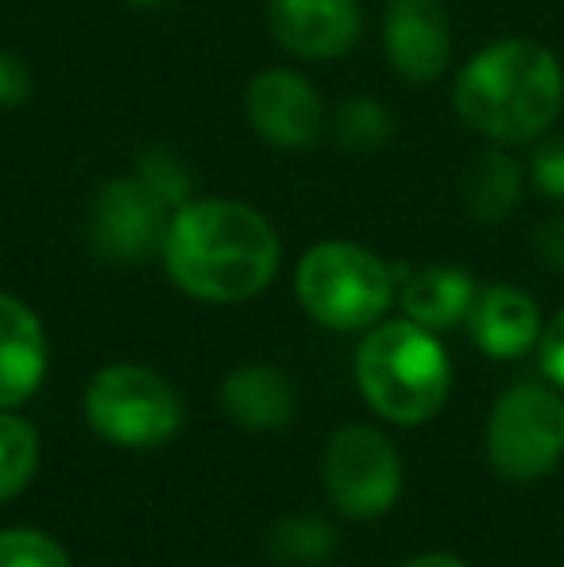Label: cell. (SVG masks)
Instances as JSON below:
<instances>
[{
    "label": "cell",
    "instance_id": "12",
    "mask_svg": "<svg viewBox=\"0 0 564 567\" xmlns=\"http://www.w3.org/2000/svg\"><path fill=\"white\" fill-rule=\"evenodd\" d=\"M468 329L480 351L491 359H519L526 355L534 343H542V309L519 286H488L475 293L472 313H468Z\"/></svg>",
    "mask_w": 564,
    "mask_h": 567
},
{
    "label": "cell",
    "instance_id": "8",
    "mask_svg": "<svg viewBox=\"0 0 564 567\" xmlns=\"http://www.w3.org/2000/svg\"><path fill=\"white\" fill-rule=\"evenodd\" d=\"M174 209L140 178H113L93 202V244L109 259L136 262L163 251Z\"/></svg>",
    "mask_w": 564,
    "mask_h": 567
},
{
    "label": "cell",
    "instance_id": "15",
    "mask_svg": "<svg viewBox=\"0 0 564 567\" xmlns=\"http://www.w3.org/2000/svg\"><path fill=\"white\" fill-rule=\"evenodd\" d=\"M475 301V282L457 267H425L402 286V309L410 321L441 332L468 321Z\"/></svg>",
    "mask_w": 564,
    "mask_h": 567
},
{
    "label": "cell",
    "instance_id": "16",
    "mask_svg": "<svg viewBox=\"0 0 564 567\" xmlns=\"http://www.w3.org/2000/svg\"><path fill=\"white\" fill-rule=\"evenodd\" d=\"M522 197V166L506 151H483L464 174V205L475 220L499 225Z\"/></svg>",
    "mask_w": 564,
    "mask_h": 567
},
{
    "label": "cell",
    "instance_id": "20",
    "mask_svg": "<svg viewBox=\"0 0 564 567\" xmlns=\"http://www.w3.org/2000/svg\"><path fill=\"white\" fill-rule=\"evenodd\" d=\"M271 548L283 560H317L332 548V529L314 517H290L275 529Z\"/></svg>",
    "mask_w": 564,
    "mask_h": 567
},
{
    "label": "cell",
    "instance_id": "19",
    "mask_svg": "<svg viewBox=\"0 0 564 567\" xmlns=\"http://www.w3.org/2000/svg\"><path fill=\"white\" fill-rule=\"evenodd\" d=\"M0 567H70L59 540L35 529L0 533Z\"/></svg>",
    "mask_w": 564,
    "mask_h": 567
},
{
    "label": "cell",
    "instance_id": "26",
    "mask_svg": "<svg viewBox=\"0 0 564 567\" xmlns=\"http://www.w3.org/2000/svg\"><path fill=\"white\" fill-rule=\"evenodd\" d=\"M399 567H468V564L457 560V556L429 553V556H414V560H407V564H399Z\"/></svg>",
    "mask_w": 564,
    "mask_h": 567
},
{
    "label": "cell",
    "instance_id": "23",
    "mask_svg": "<svg viewBox=\"0 0 564 567\" xmlns=\"http://www.w3.org/2000/svg\"><path fill=\"white\" fill-rule=\"evenodd\" d=\"M31 97V70L23 59L0 51V109H16Z\"/></svg>",
    "mask_w": 564,
    "mask_h": 567
},
{
    "label": "cell",
    "instance_id": "25",
    "mask_svg": "<svg viewBox=\"0 0 564 567\" xmlns=\"http://www.w3.org/2000/svg\"><path fill=\"white\" fill-rule=\"evenodd\" d=\"M534 247L537 255H542L545 262H553V267H564V217L550 220V225H542L534 231Z\"/></svg>",
    "mask_w": 564,
    "mask_h": 567
},
{
    "label": "cell",
    "instance_id": "14",
    "mask_svg": "<svg viewBox=\"0 0 564 567\" xmlns=\"http://www.w3.org/2000/svg\"><path fill=\"white\" fill-rule=\"evenodd\" d=\"M225 410L233 413L236 425L256 429H283L294 417V386L279 367H236L225 382Z\"/></svg>",
    "mask_w": 564,
    "mask_h": 567
},
{
    "label": "cell",
    "instance_id": "21",
    "mask_svg": "<svg viewBox=\"0 0 564 567\" xmlns=\"http://www.w3.org/2000/svg\"><path fill=\"white\" fill-rule=\"evenodd\" d=\"M140 178L147 182L151 189H155L158 197H163L171 209H182L189 197V174L182 171V163L174 155H166V151H147V155L140 158Z\"/></svg>",
    "mask_w": 564,
    "mask_h": 567
},
{
    "label": "cell",
    "instance_id": "13",
    "mask_svg": "<svg viewBox=\"0 0 564 567\" xmlns=\"http://www.w3.org/2000/svg\"><path fill=\"white\" fill-rule=\"evenodd\" d=\"M47 374V337L39 317L12 293H0V410L28 402Z\"/></svg>",
    "mask_w": 564,
    "mask_h": 567
},
{
    "label": "cell",
    "instance_id": "22",
    "mask_svg": "<svg viewBox=\"0 0 564 567\" xmlns=\"http://www.w3.org/2000/svg\"><path fill=\"white\" fill-rule=\"evenodd\" d=\"M530 178L553 202H564V135L545 140L530 158Z\"/></svg>",
    "mask_w": 564,
    "mask_h": 567
},
{
    "label": "cell",
    "instance_id": "6",
    "mask_svg": "<svg viewBox=\"0 0 564 567\" xmlns=\"http://www.w3.org/2000/svg\"><path fill=\"white\" fill-rule=\"evenodd\" d=\"M85 417L105 441L124 449H155L178 433L182 402L163 374L121 363L105 367L85 390Z\"/></svg>",
    "mask_w": 564,
    "mask_h": 567
},
{
    "label": "cell",
    "instance_id": "5",
    "mask_svg": "<svg viewBox=\"0 0 564 567\" xmlns=\"http://www.w3.org/2000/svg\"><path fill=\"white\" fill-rule=\"evenodd\" d=\"M491 467L506 483H534L564 455V398L545 382H519L495 402L488 421Z\"/></svg>",
    "mask_w": 564,
    "mask_h": 567
},
{
    "label": "cell",
    "instance_id": "9",
    "mask_svg": "<svg viewBox=\"0 0 564 567\" xmlns=\"http://www.w3.org/2000/svg\"><path fill=\"white\" fill-rule=\"evenodd\" d=\"M383 47L394 74L437 82L452 62V28L441 0H387Z\"/></svg>",
    "mask_w": 564,
    "mask_h": 567
},
{
    "label": "cell",
    "instance_id": "18",
    "mask_svg": "<svg viewBox=\"0 0 564 567\" xmlns=\"http://www.w3.org/2000/svg\"><path fill=\"white\" fill-rule=\"evenodd\" d=\"M394 124H391V113H387L379 101H352V105H345V113H340V124H337V135L345 147L352 151H376L383 147L387 140H391Z\"/></svg>",
    "mask_w": 564,
    "mask_h": 567
},
{
    "label": "cell",
    "instance_id": "2",
    "mask_svg": "<svg viewBox=\"0 0 564 567\" xmlns=\"http://www.w3.org/2000/svg\"><path fill=\"white\" fill-rule=\"evenodd\" d=\"M452 105L472 132L499 147L537 140L564 109L557 54L534 39H499L460 70Z\"/></svg>",
    "mask_w": 564,
    "mask_h": 567
},
{
    "label": "cell",
    "instance_id": "1",
    "mask_svg": "<svg viewBox=\"0 0 564 567\" xmlns=\"http://www.w3.org/2000/svg\"><path fill=\"white\" fill-rule=\"evenodd\" d=\"M166 275L197 301H248L279 270V236L244 202H186L163 239Z\"/></svg>",
    "mask_w": 564,
    "mask_h": 567
},
{
    "label": "cell",
    "instance_id": "7",
    "mask_svg": "<svg viewBox=\"0 0 564 567\" xmlns=\"http://www.w3.org/2000/svg\"><path fill=\"white\" fill-rule=\"evenodd\" d=\"M325 486L340 514L368 522L394 506L402 491V463L383 433L348 425L325 449Z\"/></svg>",
    "mask_w": 564,
    "mask_h": 567
},
{
    "label": "cell",
    "instance_id": "17",
    "mask_svg": "<svg viewBox=\"0 0 564 567\" xmlns=\"http://www.w3.org/2000/svg\"><path fill=\"white\" fill-rule=\"evenodd\" d=\"M39 463V436L16 413H0V502L16 498L31 483Z\"/></svg>",
    "mask_w": 564,
    "mask_h": 567
},
{
    "label": "cell",
    "instance_id": "10",
    "mask_svg": "<svg viewBox=\"0 0 564 567\" xmlns=\"http://www.w3.org/2000/svg\"><path fill=\"white\" fill-rule=\"evenodd\" d=\"M248 120L267 143L286 151L309 147L325 127V109L317 90L294 70H264L252 78L244 97Z\"/></svg>",
    "mask_w": 564,
    "mask_h": 567
},
{
    "label": "cell",
    "instance_id": "4",
    "mask_svg": "<svg viewBox=\"0 0 564 567\" xmlns=\"http://www.w3.org/2000/svg\"><path fill=\"white\" fill-rule=\"evenodd\" d=\"M298 301L317 324L356 332L376 324L394 301V275L379 255L345 239L309 247L294 275Z\"/></svg>",
    "mask_w": 564,
    "mask_h": 567
},
{
    "label": "cell",
    "instance_id": "3",
    "mask_svg": "<svg viewBox=\"0 0 564 567\" xmlns=\"http://www.w3.org/2000/svg\"><path fill=\"white\" fill-rule=\"evenodd\" d=\"M356 382L379 417L422 425L449 398L452 367L433 329L407 317L368 332L356 351Z\"/></svg>",
    "mask_w": 564,
    "mask_h": 567
},
{
    "label": "cell",
    "instance_id": "11",
    "mask_svg": "<svg viewBox=\"0 0 564 567\" xmlns=\"http://www.w3.org/2000/svg\"><path fill=\"white\" fill-rule=\"evenodd\" d=\"M267 28L298 59H340L356 47L363 16L356 0H271Z\"/></svg>",
    "mask_w": 564,
    "mask_h": 567
},
{
    "label": "cell",
    "instance_id": "24",
    "mask_svg": "<svg viewBox=\"0 0 564 567\" xmlns=\"http://www.w3.org/2000/svg\"><path fill=\"white\" fill-rule=\"evenodd\" d=\"M542 371L557 390H564V309L542 332Z\"/></svg>",
    "mask_w": 564,
    "mask_h": 567
}]
</instances>
